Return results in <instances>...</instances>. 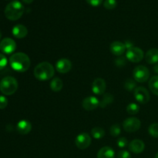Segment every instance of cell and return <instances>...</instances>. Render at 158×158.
I'll use <instances>...</instances> for the list:
<instances>
[{"mask_svg": "<svg viewBox=\"0 0 158 158\" xmlns=\"http://www.w3.org/2000/svg\"><path fill=\"white\" fill-rule=\"evenodd\" d=\"M9 64L14 70L19 73H24L30 67L31 61L28 55L24 52H16L10 56Z\"/></svg>", "mask_w": 158, "mask_h": 158, "instance_id": "obj_1", "label": "cell"}, {"mask_svg": "<svg viewBox=\"0 0 158 158\" xmlns=\"http://www.w3.org/2000/svg\"><path fill=\"white\" fill-rule=\"evenodd\" d=\"M55 69L49 62H42L34 68V77L40 81H46L54 76Z\"/></svg>", "mask_w": 158, "mask_h": 158, "instance_id": "obj_2", "label": "cell"}, {"mask_svg": "<svg viewBox=\"0 0 158 158\" xmlns=\"http://www.w3.org/2000/svg\"><path fill=\"white\" fill-rule=\"evenodd\" d=\"M25 8L19 1H12L5 8L4 13L6 18L11 21H16L23 16Z\"/></svg>", "mask_w": 158, "mask_h": 158, "instance_id": "obj_3", "label": "cell"}, {"mask_svg": "<svg viewBox=\"0 0 158 158\" xmlns=\"http://www.w3.org/2000/svg\"><path fill=\"white\" fill-rule=\"evenodd\" d=\"M18 82L12 77H6L0 81V91L6 96H11L18 89Z\"/></svg>", "mask_w": 158, "mask_h": 158, "instance_id": "obj_4", "label": "cell"}, {"mask_svg": "<svg viewBox=\"0 0 158 158\" xmlns=\"http://www.w3.org/2000/svg\"><path fill=\"white\" fill-rule=\"evenodd\" d=\"M133 76L135 81L138 83H144L150 77V71L146 66H137L133 71Z\"/></svg>", "mask_w": 158, "mask_h": 158, "instance_id": "obj_5", "label": "cell"}, {"mask_svg": "<svg viewBox=\"0 0 158 158\" xmlns=\"http://www.w3.org/2000/svg\"><path fill=\"white\" fill-rule=\"evenodd\" d=\"M143 57H144L143 51L139 47L133 46L127 51L126 58L132 63H139L143 60Z\"/></svg>", "mask_w": 158, "mask_h": 158, "instance_id": "obj_6", "label": "cell"}, {"mask_svg": "<svg viewBox=\"0 0 158 158\" xmlns=\"http://www.w3.org/2000/svg\"><path fill=\"white\" fill-rule=\"evenodd\" d=\"M134 96L136 100L140 104H145L149 102L150 99H151L149 92L146 88L143 87V86H137L134 90Z\"/></svg>", "mask_w": 158, "mask_h": 158, "instance_id": "obj_7", "label": "cell"}, {"mask_svg": "<svg viewBox=\"0 0 158 158\" xmlns=\"http://www.w3.org/2000/svg\"><path fill=\"white\" fill-rule=\"evenodd\" d=\"M141 126V122L137 117H129L126 119L123 123V127L125 131L134 133L138 131Z\"/></svg>", "mask_w": 158, "mask_h": 158, "instance_id": "obj_8", "label": "cell"}, {"mask_svg": "<svg viewBox=\"0 0 158 158\" xmlns=\"http://www.w3.org/2000/svg\"><path fill=\"white\" fill-rule=\"evenodd\" d=\"M76 146L80 150L86 149L91 144V137L87 133L80 134L75 140Z\"/></svg>", "mask_w": 158, "mask_h": 158, "instance_id": "obj_9", "label": "cell"}, {"mask_svg": "<svg viewBox=\"0 0 158 158\" xmlns=\"http://www.w3.org/2000/svg\"><path fill=\"white\" fill-rule=\"evenodd\" d=\"M16 49V43L12 39L4 38L0 42V50L5 54H11Z\"/></svg>", "mask_w": 158, "mask_h": 158, "instance_id": "obj_10", "label": "cell"}, {"mask_svg": "<svg viewBox=\"0 0 158 158\" xmlns=\"http://www.w3.org/2000/svg\"><path fill=\"white\" fill-rule=\"evenodd\" d=\"M106 81L102 78H97L94 80L92 83V91L96 95H103L106 91Z\"/></svg>", "mask_w": 158, "mask_h": 158, "instance_id": "obj_11", "label": "cell"}, {"mask_svg": "<svg viewBox=\"0 0 158 158\" xmlns=\"http://www.w3.org/2000/svg\"><path fill=\"white\" fill-rule=\"evenodd\" d=\"M72 69V63L68 59H60L56 63V69L60 73H67Z\"/></svg>", "mask_w": 158, "mask_h": 158, "instance_id": "obj_12", "label": "cell"}, {"mask_svg": "<svg viewBox=\"0 0 158 158\" xmlns=\"http://www.w3.org/2000/svg\"><path fill=\"white\" fill-rule=\"evenodd\" d=\"M82 106L83 109L87 111L94 110L100 106V100L96 97H93V96L87 97L83 100Z\"/></svg>", "mask_w": 158, "mask_h": 158, "instance_id": "obj_13", "label": "cell"}, {"mask_svg": "<svg viewBox=\"0 0 158 158\" xmlns=\"http://www.w3.org/2000/svg\"><path fill=\"white\" fill-rule=\"evenodd\" d=\"M129 150L134 154H140L144 151L145 144L143 140H139V139H135L131 141L128 144Z\"/></svg>", "mask_w": 158, "mask_h": 158, "instance_id": "obj_14", "label": "cell"}, {"mask_svg": "<svg viewBox=\"0 0 158 158\" xmlns=\"http://www.w3.org/2000/svg\"><path fill=\"white\" fill-rule=\"evenodd\" d=\"M126 46L123 43L120 41H114L110 46V50L112 52L114 55L117 56H120L124 53L125 50H126Z\"/></svg>", "mask_w": 158, "mask_h": 158, "instance_id": "obj_15", "label": "cell"}, {"mask_svg": "<svg viewBox=\"0 0 158 158\" xmlns=\"http://www.w3.org/2000/svg\"><path fill=\"white\" fill-rule=\"evenodd\" d=\"M32 130V124L29 121L26 120H22L17 123L16 131L22 135H26L29 134Z\"/></svg>", "mask_w": 158, "mask_h": 158, "instance_id": "obj_16", "label": "cell"}, {"mask_svg": "<svg viewBox=\"0 0 158 158\" xmlns=\"http://www.w3.org/2000/svg\"><path fill=\"white\" fill-rule=\"evenodd\" d=\"M12 35L17 39H23L28 34V29L25 26L22 24L15 25L13 28H12Z\"/></svg>", "mask_w": 158, "mask_h": 158, "instance_id": "obj_17", "label": "cell"}, {"mask_svg": "<svg viewBox=\"0 0 158 158\" xmlns=\"http://www.w3.org/2000/svg\"><path fill=\"white\" fill-rule=\"evenodd\" d=\"M145 60L149 64H156L158 63V49L152 48L144 55Z\"/></svg>", "mask_w": 158, "mask_h": 158, "instance_id": "obj_18", "label": "cell"}, {"mask_svg": "<svg viewBox=\"0 0 158 158\" xmlns=\"http://www.w3.org/2000/svg\"><path fill=\"white\" fill-rule=\"evenodd\" d=\"M97 158H115V152L110 147H103L97 153Z\"/></svg>", "mask_w": 158, "mask_h": 158, "instance_id": "obj_19", "label": "cell"}, {"mask_svg": "<svg viewBox=\"0 0 158 158\" xmlns=\"http://www.w3.org/2000/svg\"><path fill=\"white\" fill-rule=\"evenodd\" d=\"M63 81L60 80L59 77H55L52 79V81L50 83V88L53 92H60L62 89H63Z\"/></svg>", "mask_w": 158, "mask_h": 158, "instance_id": "obj_20", "label": "cell"}, {"mask_svg": "<svg viewBox=\"0 0 158 158\" xmlns=\"http://www.w3.org/2000/svg\"><path fill=\"white\" fill-rule=\"evenodd\" d=\"M114 102V96L109 93H106L103 94V97L102 100L100 101V106L101 108H104L107 106L108 105L111 104Z\"/></svg>", "mask_w": 158, "mask_h": 158, "instance_id": "obj_21", "label": "cell"}, {"mask_svg": "<svg viewBox=\"0 0 158 158\" xmlns=\"http://www.w3.org/2000/svg\"><path fill=\"white\" fill-rule=\"evenodd\" d=\"M150 89L154 95L158 96V76H154L151 77L148 83Z\"/></svg>", "mask_w": 158, "mask_h": 158, "instance_id": "obj_22", "label": "cell"}, {"mask_svg": "<svg viewBox=\"0 0 158 158\" xmlns=\"http://www.w3.org/2000/svg\"><path fill=\"white\" fill-rule=\"evenodd\" d=\"M91 135L95 139H101L104 137L105 131L101 127H94L91 131Z\"/></svg>", "mask_w": 158, "mask_h": 158, "instance_id": "obj_23", "label": "cell"}, {"mask_svg": "<svg viewBox=\"0 0 158 158\" xmlns=\"http://www.w3.org/2000/svg\"><path fill=\"white\" fill-rule=\"evenodd\" d=\"M140 111V106L135 103H131L127 106V112L131 115H135Z\"/></svg>", "mask_w": 158, "mask_h": 158, "instance_id": "obj_24", "label": "cell"}, {"mask_svg": "<svg viewBox=\"0 0 158 158\" xmlns=\"http://www.w3.org/2000/svg\"><path fill=\"white\" fill-rule=\"evenodd\" d=\"M137 84H136V81L133 79H127L124 83V87L128 91H133L137 87Z\"/></svg>", "mask_w": 158, "mask_h": 158, "instance_id": "obj_25", "label": "cell"}, {"mask_svg": "<svg viewBox=\"0 0 158 158\" xmlns=\"http://www.w3.org/2000/svg\"><path fill=\"white\" fill-rule=\"evenodd\" d=\"M148 132L151 137L158 138V123H154L151 124V126L148 128Z\"/></svg>", "mask_w": 158, "mask_h": 158, "instance_id": "obj_26", "label": "cell"}, {"mask_svg": "<svg viewBox=\"0 0 158 158\" xmlns=\"http://www.w3.org/2000/svg\"><path fill=\"white\" fill-rule=\"evenodd\" d=\"M117 6V0H105L103 2V6L105 9L108 10H112L114 9Z\"/></svg>", "mask_w": 158, "mask_h": 158, "instance_id": "obj_27", "label": "cell"}, {"mask_svg": "<svg viewBox=\"0 0 158 158\" xmlns=\"http://www.w3.org/2000/svg\"><path fill=\"white\" fill-rule=\"evenodd\" d=\"M120 132H121V129H120V125L117 124V123L112 125V126L110 127V134L113 137H118L120 134Z\"/></svg>", "mask_w": 158, "mask_h": 158, "instance_id": "obj_28", "label": "cell"}, {"mask_svg": "<svg viewBox=\"0 0 158 158\" xmlns=\"http://www.w3.org/2000/svg\"><path fill=\"white\" fill-rule=\"evenodd\" d=\"M117 144L120 148H124L127 146H128L129 143H128L127 139L125 138V137H120V138H119L117 140Z\"/></svg>", "mask_w": 158, "mask_h": 158, "instance_id": "obj_29", "label": "cell"}, {"mask_svg": "<svg viewBox=\"0 0 158 158\" xmlns=\"http://www.w3.org/2000/svg\"><path fill=\"white\" fill-rule=\"evenodd\" d=\"M8 63V60L6 56L2 53H0V70L4 69Z\"/></svg>", "mask_w": 158, "mask_h": 158, "instance_id": "obj_30", "label": "cell"}, {"mask_svg": "<svg viewBox=\"0 0 158 158\" xmlns=\"http://www.w3.org/2000/svg\"><path fill=\"white\" fill-rule=\"evenodd\" d=\"M8 100L4 96H0V110H3L7 106Z\"/></svg>", "mask_w": 158, "mask_h": 158, "instance_id": "obj_31", "label": "cell"}, {"mask_svg": "<svg viewBox=\"0 0 158 158\" xmlns=\"http://www.w3.org/2000/svg\"><path fill=\"white\" fill-rule=\"evenodd\" d=\"M131 154L130 152H128L127 151H119L118 154H117V158H131Z\"/></svg>", "mask_w": 158, "mask_h": 158, "instance_id": "obj_32", "label": "cell"}, {"mask_svg": "<svg viewBox=\"0 0 158 158\" xmlns=\"http://www.w3.org/2000/svg\"><path fill=\"white\" fill-rule=\"evenodd\" d=\"M126 62V58H124V57H120V58L117 59V60H115V64L117 65V66H119V67H121V66H125Z\"/></svg>", "mask_w": 158, "mask_h": 158, "instance_id": "obj_33", "label": "cell"}, {"mask_svg": "<svg viewBox=\"0 0 158 158\" xmlns=\"http://www.w3.org/2000/svg\"><path fill=\"white\" fill-rule=\"evenodd\" d=\"M86 2L89 5H90V6L97 7V6H99L102 2H103V0H86Z\"/></svg>", "mask_w": 158, "mask_h": 158, "instance_id": "obj_34", "label": "cell"}, {"mask_svg": "<svg viewBox=\"0 0 158 158\" xmlns=\"http://www.w3.org/2000/svg\"><path fill=\"white\" fill-rule=\"evenodd\" d=\"M33 1L34 0H23V2L26 3V4H31Z\"/></svg>", "mask_w": 158, "mask_h": 158, "instance_id": "obj_35", "label": "cell"}, {"mask_svg": "<svg viewBox=\"0 0 158 158\" xmlns=\"http://www.w3.org/2000/svg\"><path fill=\"white\" fill-rule=\"evenodd\" d=\"M154 72L158 74V63H156V65H155V66H154Z\"/></svg>", "mask_w": 158, "mask_h": 158, "instance_id": "obj_36", "label": "cell"}, {"mask_svg": "<svg viewBox=\"0 0 158 158\" xmlns=\"http://www.w3.org/2000/svg\"><path fill=\"white\" fill-rule=\"evenodd\" d=\"M155 158H158V152L157 153V154L155 155Z\"/></svg>", "mask_w": 158, "mask_h": 158, "instance_id": "obj_37", "label": "cell"}, {"mask_svg": "<svg viewBox=\"0 0 158 158\" xmlns=\"http://www.w3.org/2000/svg\"><path fill=\"white\" fill-rule=\"evenodd\" d=\"M1 38H2V32L0 31V39H1Z\"/></svg>", "mask_w": 158, "mask_h": 158, "instance_id": "obj_38", "label": "cell"}]
</instances>
